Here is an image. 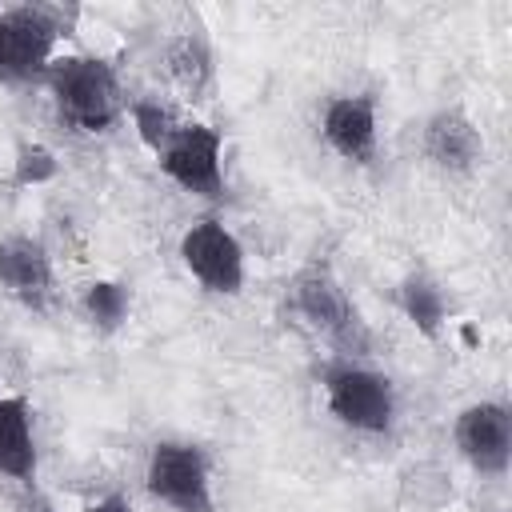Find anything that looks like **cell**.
<instances>
[{"label": "cell", "mask_w": 512, "mask_h": 512, "mask_svg": "<svg viewBox=\"0 0 512 512\" xmlns=\"http://www.w3.org/2000/svg\"><path fill=\"white\" fill-rule=\"evenodd\" d=\"M56 120L72 128L76 136H104L116 128V120L128 108V96L120 88L116 64L96 52H68L56 56L44 72Z\"/></svg>", "instance_id": "obj_1"}, {"label": "cell", "mask_w": 512, "mask_h": 512, "mask_svg": "<svg viewBox=\"0 0 512 512\" xmlns=\"http://www.w3.org/2000/svg\"><path fill=\"white\" fill-rule=\"evenodd\" d=\"M288 304L316 336H324L336 348V356L356 360V356L372 352V332H368L356 300L348 296L344 280L336 276V268L324 256H312L308 264L296 268V276L288 280Z\"/></svg>", "instance_id": "obj_2"}, {"label": "cell", "mask_w": 512, "mask_h": 512, "mask_svg": "<svg viewBox=\"0 0 512 512\" xmlns=\"http://www.w3.org/2000/svg\"><path fill=\"white\" fill-rule=\"evenodd\" d=\"M320 388H324L328 416L336 424H344L348 432L388 436L396 428L400 400H396V384L384 372H376L352 356H336L324 364Z\"/></svg>", "instance_id": "obj_3"}, {"label": "cell", "mask_w": 512, "mask_h": 512, "mask_svg": "<svg viewBox=\"0 0 512 512\" xmlns=\"http://www.w3.org/2000/svg\"><path fill=\"white\" fill-rule=\"evenodd\" d=\"M64 12L52 4H12L0 12V80L36 84L56 60Z\"/></svg>", "instance_id": "obj_4"}, {"label": "cell", "mask_w": 512, "mask_h": 512, "mask_svg": "<svg viewBox=\"0 0 512 512\" xmlns=\"http://www.w3.org/2000/svg\"><path fill=\"white\" fill-rule=\"evenodd\" d=\"M144 488L172 512H216L212 456L192 440H156L144 460Z\"/></svg>", "instance_id": "obj_5"}, {"label": "cell", "mask_w": 512, "mask_h": 512, "mask_svg": "<svg viewBox=\"0 0 512 512\" xmlns=\"http://www.w3.org/2000/svg\"><path fill=\"white\" fill-rule=\"evenodd\" d=\"M180 264L208 296H240L248 280V256L240 236L220 216H200L180 232Z\"/></svg>", "instance_id": "obj_6"}, {"label": "cell", "mask_w": 512, "mask_h": 512, "mask_svg": "<svg viewBox=\"0 0 512 512\" xmlns=\"http://www.w3.org/2000/svg\"><path fill=\"white\" fill-rule=\"evenodd\" d=\"M156 168L196 200H224V136L204 120H180L168 144L156 152Z\"/></svg>", "instance_id": "obj_7"}, {"label": "cell", "mask_w": 512, "mask_h": 512, "mask_svg": "<svg viewBox=\"0 0 512 512\" xmlns=\"http://www.w3.org/2000/svg\"><path fill=\"white\" fill-rule=\"evenodd\" d=\"M452 448L476 476H488V480L508 476V468H512V408L504 400L464 404L452 420Z\"/></svg>", "instance_id": "obj_8"}, {"label": "cell", "mask_w": 512, "mask_h": 512, "mask_svg": "<svg viewBox=\"0 0 512 512\" xmlns=\"http://www.w3.org/2000/svg\"><path fill=\"white\" fill-rule=\"evenodd\" d=\"M320 136L344 164L368 168L376 160V144H380L376 96L372 92H336V96H328V104L320 112Z\"/></svg>", "instance_id": "obj_9"}, {"label": "cell", "mask_w": 512, "mask_h": 512, "mask_svg": "<svg viewBox=\"0 0 512 512\" xmlns=\"http://www.w3.org/2000/svg\"><path fill=\"white\" fill-rule=\"evenodd\" d=\"M420 152L436 172L468 176L484 160V136L460 104H444L420 124Z\"/></svg>", "instance_id": "obj_10"}, {"label": "cell", "mask_w": 512, "mask_h": 512, "mask_svg": "<svg viewBox=\"0 0 512 512\" xmlns=\"http://www.w3.org/2000/svg\"><path fill=\"white\" fill-rule=\"evenodd\" d=\"M0 292L16 304L44 312L56 292V264L44 240L12 232L0 240Z\"/></svg>", "instance_id": "obj_11"}, {"label": "cell", "mask_w": 512, "mask_h": 512, "mask_svg": "<svg viewBox=\"0 0 512 512\" xmlns=\"http://www.w3.org/2000/svg\"><path fill=\"white\" fill-rule=\"evenodd\" d=\"M40 448H36V412L24 392H0V476L16 484H36Z\"/></svg>", "instance_id": "obj_12"}, {"label": "cell", "mask_w": 512, "mask_h": 512, "mask_svg": "<svg viewBox=\"0 0 512 512\" xmlns=\"http://www.w3.org/2000/svg\"><path fill=\"white\" fill-rule=\"evenodd\" d=\"M396 308H400V316L416 328V336L440 340L444 328H448L452 300H448L444 284H440L432 272L416 268V272H408V276L396 284Z\"/></svg>", "instance_id": "obj_13"}, {"label": "cell", "mask_w": 512, "mask_h": 512, "mask_svg": "<svg viewBox=\"0 0 512 512\" xmlns=\"http://www.w3.org/2000/svg\"><path fill=\"white\" fill-rule=\"evenodd\" d=\"M164 68H168V80L188 100H204L212 92L216 56H212V44L200 32H172L164 40Z\"/></svg>", "instance_id": "obj_14"}, {"label": "cell", "mask_w": 512, "mask_h": 512, "mask_svg": "<svg viewBox=\"0 0 512 512\" xmlns=\"http://www.w3.org/2000/svg\"><path fill=\"white\" fill-rule=\"evenodd\" d=\"M80 312L96 336H116L132 316V288L124 280H92L80 292Z\"/></svg>", "instance_id": "obj_15"}, {"label": "cell", "mask_w": 512, "mask_h": 512, "mask_svg": "<svg viewBox=\"0 0 512 512\" xmlns=\"http://www.w3.org/2000/svg\"><path fill=\"white\" fill-rule=\"evenodd\" d=\"M124 116L132 120V128H136V136H140V144H144L152 156H156V152L168 144V136L180 128V116H176L168 104L152 100V96H136V100H128Z\"/></svg>", "instance_id": "obj_16"}, {"label": "cell", "mask_w": 512, "mask_h": 512, "mask_svg": "<svg viewBox=\"0 0 512 512\" xmlns=\"http://www.w3.org/2000/svg\"><path fill=\"white\" fill-rule=\"evenodd\" d=\"M60 176V160L44 140H20L12 156V188H40Z\"/></svg>", "instance_id": "obj_17"}, {"label": "cell", "mask_w": 512, "mask_h": 512, "mask_svg": "<svg viewBox=\"0 0 512 512\" xmlns=\"http://www.w3.org/2000/svg\"><path fill=\"white\" fill-rule=\"evenodd\" d=\"M84 512H136V504L124 496V492H108V496H100V500H92Z\"/></svg>", "instance_id": "obj_18"}]
</instances>
